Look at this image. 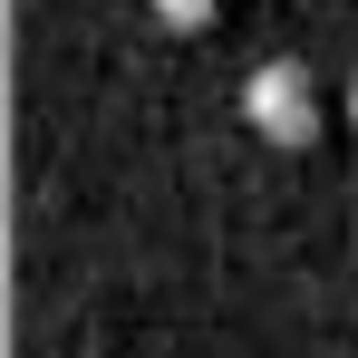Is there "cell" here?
<instances>
[{
	"instance_id": "6da1fadb",
	"label": "cell",
	"mask_w": 358,
	"mask_h": 358,
	"mask_svg": "<svg viewBox=\"0 0 358 358\" xmlns=\"http://www.w3.org/2000/svg\"><path fill=\"white\" fill-rule=\"evenodd\" d=\"M242 117H252V136H271V145H320V78L300 59H262L252 78H242Z\"/></svg>"
},
{
	"instance_id": "7a4b0ae2",
	"label": "cell",
	"mask_w": 358,
	"mask_h": 358,
	"mask_svg": "<svg viewBox=\"0 0 358 358\" xmlns=\"http://www.w3.org/2000/svg\"><path fill=\"white\" fill-rule=\"evenodd\" d=\"M145 10H155V20H165V29H184V39H194V29H213V20H223V0H145Z\"/></svg>"
},
{
	"instance_id": "3957f363",
	"label": "cell",
	"mask_w": 358,
	"mask_h": 358,
	"mask_svg": "<svg viewBox=\"0 0 358 358\" xmlns=\"http://www.w3.org/2000/svg\"><path fill=\"white\" fill-rule=\"evenodd\" d=\"M349 126H358V78H349Z\"/></svg>"
}]
</instances>
